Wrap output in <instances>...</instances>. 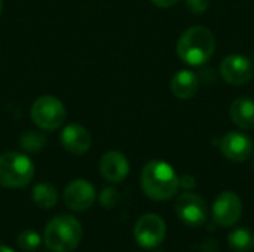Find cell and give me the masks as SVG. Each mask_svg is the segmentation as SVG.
Masks as SVG:
<instances>
[{"label": "cell", "mask_w": 254, "mask_h": 252, "mask_svg": "<svg viewBox=\"0 0 254 252\" xmlns=\"http://www.w3.org/2000/svg\"><path fill=\"white\" fill-rule=\"evenodd\" d=\"M140 184L144 195L158 202L173 199L180 189L176 171L164 160H150L146 163L141 171Z\"/></svg>", "instance_id": "1"}, {"label": "cell", "mask_w": 254, "mask_h": 252, "mask_svg": "<svg viewBox=\"0 0 254 252\" xmlns=\"http://www.w3.org/2000/svg\"><path fill=\"white\" fill-rule=\"evenodd\" d=\"M216 39L207 27L195 25L188 28L177 42V55L189 65H204L213 56Z\"/></svg>", "instance_id": "2"}, {"label": "cell", "mask_w": 254, "mask_h": 252, "mask_svg": "<svg viewBox=\"0 0 254 252\" xmlns=\"http://www.w3.org/2000/svg\"><path fill=\"white\" fill-rule=\"evenodd\" d=\"M83 238V229L79 220L68 214L54 217L45 227L43 241L52 252L74 251Z\"/></svg>", "instance_id": "3"}, {"label": "cell", "mask_w": 254, "mask_h": 252, "mask_svg": "<svg viewBox=\"0 0 254 252\" xmlns=\"http://www.w3.org/2000/svg\"><path fill=\"white\" fill-rule=\"evenodd\" d=\"M34 165L30 157L16 151L0 154V186L4 189H22L31 183Z\"/></svg>", "instance_id": "4"}, {"label": "cell", "mask_w": 254, "mask_h": 252, "mask_svg": "<svg viewBox=\"0 0 254 252\" xmlns=\"http://www.w3.org/2000/svg\"><path fill=\"white\" fill-rule=\"evenodd\" d=\"M30 116L34 125L42 131H55L64 123L67 111L58 98L42 95L31 104Z\"/></svg>", "instance_id": "5"}, {"label": "cell", "mask_w": 254, "mask_h": 252, "mask_svg": "<svg viewBox=\"0 0 254 252\" xmlns=\"http://www.w3.org/2000/svg\"><path fill=\"white\" fill-rule=\"evenodd\" d=\"M167 235V226L162 217L158 214H146L138 218L134 227L135 242L146 250L156 248L162 244Z\"/></svg>", "instance_id": "6"}, {"label": "cell", "mask_w": 254, "mask_h": 252, "mask_svg": "<svg viewBox=\"0 0 254 252\" xmlns=\"http://www.w3.org/2000/svg\"><path fill=\"white\" fill-rule=\"evenodd\" d=\"M177 217L190 227H199L205 224L208 218V208L205 201L195 193L185 192L176 201Z\"/></svg>", "instance_id": "7"}, {"label": "cell", "mask_w": 254, "mask_h": 252, "mask_svg": "<svg viewBox=\"0 0 254 252\" xmlns=\"http://www.w3.org/2000/svg\"><path fill=\"white\" fill-rule=\"evenodd\" d=\"M243 215V201L234 192L220 193L213 203V220L220 227L235 226Z\"/></svg>", "instance_id": "8"}, {"label": "cell", "mask_w": 254, "mask_h": 252, "mask_svg": "<svg viewBox=\"0 0 254 252\" xmlns=\"http://www.w3.org/2000/svg\"><path fill=\"white\" fill-rule=\"evenodd\" d=\"M95 198H97L95 189L86 180H74L68 183L63 193L65 206L74 212H82L89 209L94 205Z\"/></svg>", "instance_id": "9"}, {"label": "cell", "mask_w": 254, "mask_h": 252, "mask_svg": "<svg viewBox=\"0 0 254 252\" xmlns=\"http://www.w3.org/2000/svg\"><path fill=\"white\" fill-rule=\"evenodd\" d=\"M220 74L226 83L234 86H241L253 79L254 65L249 58L234 53L222 61Z\"/></svg>", "instance_id": "10"}, {"label": "cell", "mask_w": 254, "mask_h": 252, "mask_svg": "<svg viewBox=\"0 0 254 252\" xmlns=\"http://www.w3.org/2000/svg\"><path fill=\"white\" fill-rule=\"evenodd\" d=\"M254 146L252 138L240 131L228 132L220 141V151L222 154L235 163H241L247 160L253 154Z\"/></svg>", "instance_id": "11"}, {"label": "cell", "mask_w": 254, "mask_h": 252, "mask_svg": "<svg viewBox=\"0 0 254 252\" xmlns=\"http://www.w3.org/2000/svg\"><path fill=\"white\" fill-rule=\"evenodd\" d=\"M100 174L106 181L112 184L122 183L129 174V162L121 151H107L101 156Z\"/></svg>", "instance_id": "12"}, {"label": "cell", "mask_w": 254, "mask_h": 252, "mask_svg": "<svg viewBox=\"0 0 254 252\" xmlns=\"http://www.w3.org/2000/svg\"><path fill=\"white\" fill-rule=\"evenodd\" d=\"M60 140L65 151L76 154V156H82L88 153V150L91 149V143H92L89 131L77 123H71L65 126L61 132Z\"/></svg>", "instance_id": "13"}, {"label": "cell", "mask_w": 254, "mask_h": 252, "mask_svg": "<svg viewBox=\"0 0 254 252\" xmlns=\"http://www.w3.org/2000/svg\"><path fill=\"white\" fill-rule=\"evenodd\" d=\"M199 77L190 70H180L171 79V92L180 100L195 97L199 89Z\"/></svg>", "instance_id": "14"}, {"label": "cell", "mask_w": 254, "mask_h": 252, "mask_svg": "<svg viewBox=\"0 0 254 252\" xmlns=\"http://www.w3.org/2000/svg\"><path fill=\"white\" fill-rule=\"evenodd\" d=\"M231 119L241 129L254 128V101L247 97H238L231 104Z\"/></svg>", "instance_id": "15"}, {"label": "cell", "mask_w": 254, "mask_h": 252, "mask_svg": "<svg viewBox=\"0 0 254 252\" xmlns=\"http://www.w3.org/2000/svg\"><path fill=\"white\" fill-rule=\"evenodd\" d=\"M33 202L42 209H51L58 202V192L49 183H37L31 190Z\"/></svg>", "instance_id": "16"}, {"label": "cell", "mask_w": 254, "mask_h": 252, "mask_svg": "<svg viewBox=\"0 0 254 252\" xmlns=\"http://www.w3.org/2000/svg\"><path fill=\"white\" fill-rule=\"evenodd\" d=\"M228 245L234 252H250L254 250V233L246 227L237 229L229 233Z\"/></svg>", "instance_id": "17"}, {"label": "cell", "mask_w": 254, "mask_h": 252, "mask_svg": "<svg viewBox=\"0 0 254 252\" xmlns=\"http://www.w3.org/2000/svg\"><path fill=\"white\" fill-rule=\"evenodd\" d=\"M45 143H46L45 135L40 134V132H34V131H28V132L24 134V135L21 137V140H19L21 149L25 150V151H31V153L39 151V150L45 146Z\"/></svg>", "instance_id": "18"}, {"label": "cell", "mask_w": 254, "mask_h": 252, "mask_svg": "<svg viewBox=\"0 0 254 252\" xmlns=\"http://www.w3.org/2000/svg\"><path fill=\"white\" fill-rule=\"evenodd\" d=\"M40 242H42V238L34 230H24L18 236V247L22 251H34L36 248L40 247Z\"/></svg>", "instance_id": "19"}, {"label": "cell", "mask_w": 254, "mask_h": 252, "mask_svg": "<svg viewBox=\"0 0 254 252\" xmlns=\"http://www.w3.org/2000/svg\"><path fill=\"white\" fill-rule=\"evenodd\" d=\"M119 202V193L113 189V187H106L101 195H100V203L107 208V209H113Z\"/></svg>", "instance_id": "20"}, {"label": "cell", "mask_w": 254, "mask_h": 252, "mask_svg": "<svg viewBox=\"0 0 254 252\" xmlns=\"http://www.w3.org/2000/svg\"><path fill=\"white\" fill-rule=\"evenodd\" d=\"M186 6H188V9L192 13L201 15V13H204L208 9L210 0H186Z\"/></svg>", "instance_id": "21"}, {"label": "cell", "mask_w": 254, "mask_h": 252, "mask_svg": "<svg viewBox=\"0 0 254 252\" xmlns=\"http://www.w3.org/2000/svg\"><path fill=\"white\" fill-rule=\"evenodd\" d=\"M179 184L182 189H185L186 192H190L196 187V178L190 174H185L182 178H179Z\"/></svg>", "instance_id": "22"}, {"label": "cell", "mask_w": 254, "mask_h": 252, "mask_svg": "<svg viewBox=\"0 0 254 252\" xmlns=\"http://www.w3.org/2000/svg\"><path fill=\"white\" fill-rule=\"evenodd\" d=\"M220 251V245L216 239L213 238H208L204 241L202 244V252H219Z\"/></svg>", "instance_id": "23"}, {"label": "cell", "mask_w": 254, "mask_h": 252, "mask_svg": "<svg viewBox=\"0 0 254 252\" xmlns=\"http://www.w3.org/2000/svg\"><path fill=\"white\" fill-rule=\"evenodd\" d=\"M150 1L158 7H170V6H174L179 0H150Z\"/></svg>", "instance_id": "24"}, {"label": "cell", "mask_w": 254, "mask_h": 252, "mask_svg": "<svg viewBox=\"0 0 254 252\" xmlns=\"http://www.w3.org/2000/svg\"><path fill=\"white\" fill-rule=\"evenodd\" d=\"M0 252H15L12 248H9V247H6V245H3V244H0Z\"/></svg>", "instance_id": "25"}, {"label": "cell", "mask_w": 254, "mask_h": 252, "mask_svg": "<svg viewBox=\"0 0 254 252\" xmlns=\"http://www.w3.org/2000/svg\"><path fill=\"white\" fill-rule=\"evenodd\" d=\"M1 9H3V0H0V13H1Z\"/></svg>", "instance_id": "26"}, {"label": "cell", "mask_w": 254, "mask_h": 252, "mask_svg": "<svg viewBox=\"0 0 254 252\" xmlns=\"http://www.w3.org/2000/svg\"><path fill=\"white\" fill-rule=\"evenodd\" d=\"M158 252H165V251H158Z\"/></svg>", "instance_id": "27"}, {"label": "cell", "mask_w": 254, "mask_h": 252, "mask_svg": "<svg viewBox=\"0 0 254 252\" xmlns=\"http://www.w3.org/2000/svg\"><path fill=\"white\" fill-rule=\"evenodd\" d=\"M253 168H254V162H253Z\"/></svg>", "instance_id": "28"}]
</instances>
